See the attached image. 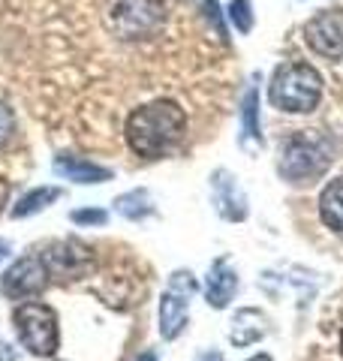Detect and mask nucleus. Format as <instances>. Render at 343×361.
Listing matches in <instances>:
<instances>
[{
  "instance_id": "10",
  "label": "nucleus",
  "mask_w": 343,
  "mask_h": 361,
  "mask_svg": "<svg viewBox=\"0 0 343 361\" xmlns=\"http://www.w3.org/2000/svg\"><path fill=\"white\" fill-rule=\"evenodd\" d=\"M211 187H214V205L226 220H244L247 217V199H244L241 190H238L232 175L223 172V169L214 172Z\"/></svg>"
},
{
  "instance_id": "17",
  "label": "nucleus",
  "mask_w": 343,
  "mask_h": 361,
  "mask_svg": "<svg viewBox=\"0 0 343 361\" xmlns=\"http://www.w3.org/2000/svg\"><path fill=\"white\" fill-rule=\"evenodd\" d=\"M229 21L235 25L238 33H250L253 30V4L250 0H232L229 4Z\"/></svg>"
},
{
  "instance_id": "26",
  "label": "nucleus",
  "mask_w": 343,
  "mask_h": 361,
  "mask_svg": "<svg viewBox=\"0 0 343 361\" xmlns=\"http://www.w3.org/2000/svg\"><path fill=\"white\" fill-rule=\"evenodd\" d=\"M139 361H157V355H151V353H145V355H139Z\"/></svg>"
},
{
  "instance_id": "4",
  "label": "nucleus",
  "mask_w": 343,
  "mask_h": 361,
  "mask_svg": "<svg viewBox=\"0 0 343 361\" xmlns=\"http://www.w3.org/2000/svg\"><path fill=\"white\" fill-rule=\"evenodd\" d=\"M166 25L163 0H114L109 6V27L118 39L139 42L157 37Z\"/></svg>"
},
{
  "instance_id": "9",
  "label": "nucleus",
  "mask_w": 343,
  "mask_h": 361,
  "mask_svg": "<svg viewBox=\"0 0 343 361\" xmlns=\"http://www.w3.org/2000/svg\"><path fill=\"white\" fill-rule=\"evenodd\" d=\"M42 262L49 268L52 280H78L94 271V250L76 238H66L61 244H52L42 253Z\"/></svg>"
},
{
  "instance_id": "7",
  "label": "nucleus",
  "mask_w": 343,
  "mask_h": 361,
  "mask_svg": "<svg viewBox=\"0 0 343 361\" xmlns=\"http://www.w3.org/2000/svg\"><path fill=\"white\" fill-rule=\"evenodd\" d=\"M52 283V274L45 268L42 256H21L6 268L4 280H0V292L13 301H30L40 298Z\"/></svg>"
},
{
  "instance_id": "20",
  "label": "nucleus",
  "mask_w": 343,
  "mask_h": 361,
  "mask_svg": "<svg viewBox=\"0 0 343 361\" xmlns=\"http://www.w3.org/2000/svg\"><path fill=\"white\" fill-rule=\"evenodd\" d=\"M0 361H21V358L9 343H0Z\"/></svg>"
},
{
  "instance_id": "1",
  "label": "nucleus",
  "mask_w": 343,
  "mask_h": 361,
  "mask_svg": "<svg viewBox=\"0 0 343 361\" xmlns=\"http://www.w3.org/2000/svg\"><path fill=\"white\" fill-rule=\"evenodd\" d=\"M187 135V115L175 99H154L130 111L124 123V139L142 160H160L172 154Z\"/></svg>"
},
{
  "instance_id": "19",
  "label": "nucleus",
  "mask_w": 343,
  "mask_h": 361,
  "mask_svg": "<svg viewBox=\"0 0 343 361\" xmlns=\"http://www.w3.org/2000/svg\"><path fill=\"white\" fill-rule=\"evenodd\" d=\"M16 130V118H13V109L6 103H0V148L9 142V135Z\"/></svg>"
},
{
  "instance_id": "8",
  "label": "nucleus",
  "mask_w": 343,
  "mask_h": 361,
  "mask_svg": "<svg viewBox=\"0 0 343 361\" xmlns=\"http://www.w3.org/2000/svg\"><path fill=\"white\" fill-rule=\"evenodd\" d=\"M304 42L325 61H343V6L319 9L304 25Z\"/></svg>"
},
{
  "instance_id": "2",
  "label": "nucleus",
  "mask_w": 343,
  "mask_h": 361,
  "mask_svg": "<svg viewBox=\"0 0 343 361\" xmlns=\"http://www.w3.org/2000/svg\"><path fill=\"white\" fill-rule=\"evenodd\" d=\"M323 75L316 66L304 61H292L274 70L268 85V99L274 109L289 111V115H307L323 99Z\"/></svg>"
},
{
  "instance_id": "25",
  "label": "nucleus",
  "mask_w": 343,
  "mask_h": 361,
  "mask_svg": "<svg viewBox=\"0 0 343 361\" xmlns=\"http://www.w3.org/2000/svg\"><path fill=\"white\" fill-rule=\"evenodd\" d=\"M250 361H274V358H271V355H265V353H262V355H253Z\"/></svg>"
},
{
  "instance_id": "18",
  "label": "nucleus",
  "mask_w": 343,
  "mask_h": 361,
  "mask_svg": "<svg viewBox=\"0 0 343 361\" xmlns=\"http://www.w3.org/2000/svg\"><path fill=\"white\" fill-rule=\"evenodd\" d=\"M70 220L78 223V226H102V223L109 220V214L100 211V208H85V211H73Z\"/></svg>"
},
{
  "instance_id": "15",
  "label": "nucleus",
  "mask_w": 343,
  "mask_h": 361,
  "mask_svg": "<svg viewBox=\"0 0 343 361\" xmlns=\"http://www.w3.org/2000/svg\"><path fill=\"white\" fill-rule=\"evenodd\" d=\"M114 205H118V211L124 214V217H130V220H142V217H148V214H154V205L148 202L145 190H133V193L121 196Z\"/></svg>"
},
{
  "instance_id": "14",
  "label": "nucleus",
  "mask_w": 343,
  "mask_h": 361,
  "mask_svg": "<svg viewBox=\"0 0 343 361\" xmlns=\"http://www.w3.org/2000/svg\"><path fill=\"white\" fill-rule=\"evenodd\" d=\"M64 193L57 187H37V190H30V193H25L18 202H16V208H13V217L21 220V217H30V214H40L52 205V202H57Z\"/></svg>"
},
{
  "instance_id": "6",
  "label": "nucleus",
  "mask_w": 343,
  "mask_h": 361,
  "mask_svg": "<svg viewBox=\"0 0 343 361\" xmlns=\"http://www.w3.org/2000/svg\"><path fill=\"white\" fill-rule=\"evenodd\" d=\"M196 277L190 271H175L169 277V286L160 298V334L163 341H175L187 325V313H190V298L196 295Z\"/></svg>"
},
{
  "instance_id": "5",
  "label": "nucleus",
  "mask_w": 343,
  "mask_h": 361,
  "mask_svg": "<svg viewBox=\"0 0 343 361\" xmlns=\"http://www.w3.org/2000/svg\"><path fill=\"white\" fill-rule=\"evenodd\" d=\"M16 334L21 346L33 353L37 358H49L57 353L61 343V331H57V313L42 301H25L18 304L13 313Z\"/></svg>"
},
{
  "instance_id": "23",
  "label": "nucleus",
  "mask_w": 343,
  "mask_h": 361,
  "mask_svg": "<svg viewBox=\"0 0 343 361\" xmlns=\"http://www.w3.org/2000/svg\"><path fill=\"white\" fill-rule=\"evenodd\" d=\"M6 256H9V241H4V238H0V262H4Z\"/></svg>"
},
{
  "instance_id": "22",
  "label": "nucleus",
  "mask_w": 343,
  "mask_h": 361,
  "mask_svg": "<svg viewBox=\"0 0 343 361\" xmlns=\"http://www.w3.org/2000/svg\"><path fill=\"white\" fill-rule=\"evenodd\" d=\"M196 361H223V355L217 353V349H211V353H202Z\"/></svg>"
},
{
  "instance_id": "3",
  "label": "nucleus",
  "mask_w": 343,
  "mask_h": 361,
  "mask_svg": "<svg viewBox=\"0 0 343 361\" xmlns=\"http://www.w3.org/2000/svg\"><path fill=\"white\" fill-rule=\"evenodd\" d=\"M331 142L319 133L299 130L280 142V175L292 184H313L331 166Z\"/></svg>"
},
{
  "instance_id": "11",
  "label": "nucleus",
  "mask_w": 343,
  "mask_h": 361,
  "mask_svg": "<svg viewBox=\"0 0 343 361\" xmlns=\"http://www.w3.org/2000/svg\"><path fill=\"white\" fill-rule=\"evenodd\" d=\"M235 289H238V274L229 268L226 259H217L208 271V280H205V298H208L211 307L223 310V307H229Z\"/></svg>"
},
{
  "instance_id": "24",
  "label": "nucleus",
  "mask_w": 343,
  "mask_h": 361,
  "mask_svg": "<svg viewBox=\"0 0 343 361\" xmlns=\"http://www.w3.org/2000/svg\"><path fill=\"white\" fill-rule=\"evenodd\" d=\"M337 349H340V358H343V325H340V334H337Z\"/></svg>"
},
{
  "instance_id": "12",
  "label": "nucleus",
  "mask_w": 343,
  "mask_h": 361,
  "mask_svg": "<svg viewBox=\"0 0 343 361\" xmlns=\"http://www.w3.org/2000/svg\"><path fill=\"white\" fill-rule=\"evenodd\" d=\"M54 172L66 178V180H76V184H100V180H109L112 178V169L106 166H97L90 160H82V157H73V154H61L54 160Z\"/></svg>"
},
{
  "instance_id": "16",
  "label": "nucleus",
  "mask_w": 343,
  "mask_h": 361,
  "mask_svg": "<svg viewBox=\"0 0 343 361\" xmlns=\"http://www.w3.org/2000/svg\"><path fill=\"white\" fill-rule=\"evenodd\" d=\"M241 115H244V133H247L253 142L262 145V130H259V90H256V87H250L247 94H244V109H241Z\"/></svg>"
},
{
  "instance_id": "13",
  "label": "nucleus",
  "mask_w": 343,
  "mask_h": 361,
  "mask_svg": "<svg viewBox=\"0 0 343 361\" xmlns=\"http://www.w3.org/2000/svg\"><path fill=\"white\" fill-rule=\"evenodd\" d=\"M319 217L328 229L343 232V178H335L319 196Z\"/></svg>"
},
{
  "instance_id": "21",
  "label": "nucleus",
  "mask_w": 343,
  "mask_h": 361,
  "mask_svg": "<svg viewBox=\"0 0 343 361\" xmlns=\"http://www.w3.org/2000/svg\"><path fill=\"white\" fill-rule=\"evenodd\" d=\"M6 199H9V180H4V178H0V211H4Z\"/></svg>"
}]
</instances>
